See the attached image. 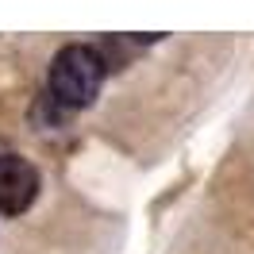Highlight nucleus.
<instances>
[{"label": "nucleus", "mask_w": 254, "mask_h": 254, "mask_svg": "<svg viewBox=\"0 0 254 254\" xmlns=\"http://www.w3.org/2000/svg\"><path fill=\"white\" fill-rule=\"evenodd\" d=\"M104 58L96 54L93 47H62L54 54V62H50V96L65 104V108H85L96 93H100V81H104Z\"/></svg>", "instance_id": "f257e3e1"}, {"label": "nucleus", "mask_w": 254, "mask_h": 254, "mask_svg": "<svg viewBox=\"0 0 254 254\" xmlns=\"http://www.w3.org/2000/svg\"><path fill=\"white\" fill-rule=\"evenodd\" d=\"M39 192V174L27 158L19 154H4L0 158V212L4 216H16L35 200Z\"/></svg>", "instance_id": "f03ea898"}]
</instances>
